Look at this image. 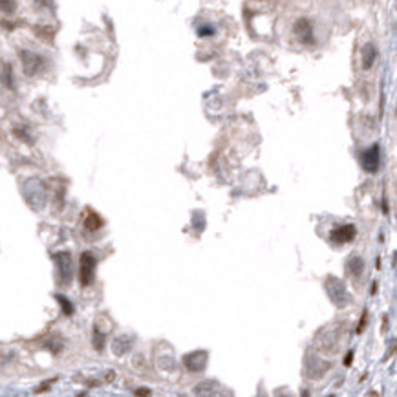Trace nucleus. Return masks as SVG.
<instances>
[{"mask_svg":"<svg viewBox=\"0 0 397 397\" xmlns=\"http://www.w3.org/2000/svg\"><path fill=\"white\" fill-rule=\"evenodd\" d=\"M20 59H22V66H24L26 75H35L44 68V59L33 51H20Z\"/></svg>","mask_w":397,"mask_h":397,"instance_id":"obj_1","label":"nucleus"},{"mask_svg":"<svg viewBox=\"0 0 397 397\" xmlns=\"http://www.w3.org/2000/svg\"><path fill=\"white\" fill-rule=\"evenodd\" d=\"M79 278H81V284L86 287V285L92 284L93 280V273H95V258H93L90 253H82L81 255V267H79Z\"/></svg>","mask_w":397,"mask_h":397,"instance_id":"obj_2","label":"nucleus"},{"mask_svg":"<svg viewBox=\"0 0 397 397\" xmlns=\"http://www.w3.org/2000/svg\"><path fill=\"white\" fill-rule=\"evenodd\" d=\"M295 35L298 37V40L304 44H313V26L308 19H300L295 24Z\"/></svg>","mask_w":397,"mask_h":397,"instance_id":"obj_3","label":"nucleus"},{"mask_svg":"<svg viewBox=\"0 0 397 397\" xmlns=\"http://www.w3.org/2000/svg\"><path fill=\"white\" fill-rule=\"evenodd\" d=\"M379 145H373V147H370V149L364 152V154L360 156V163H362V167H364V170H368V172H375L379 168Z\"/></svg>","mask_w":397,"mask_h":397,"instance_id":"obj_4","label":"nucleus"},{"mask_svg":"<svg viewBox=\"0 0 397 397\" xmlns=\"http://www.w3.org/2000/svg\"><path fill=\"white\" fill-rule=\"evenodd\" d=\"M55 262L59 266V275H61L62 284H68L72 280V258L68 253H59L55 255Z\"/></svg>","mask_w":397,"mask_h":397,"instance_id":"obj_5","label":"nucleus"},{"mask_svg":"<svg viewBox=\"0 0 397 397\" xmlns=\"http://www.w3.org/2000/svg\"><path fill=\"white\" fill-rule=\"evenodd\" d=\"M354 236H355L354 225H342V227L333 231L331 238H333L337 243H346V242H350V240H354Z\"/></svg>","mask_w":397,"mask_h":397,"instance_id":"obj_6","label":"nucleus"},{"mask_svg":"<svg viewBox=\"0 0 397 397\" xmlns=\"http://www.w3.org/2000/svg\"><path fill=\"white\" fill-rule=\"evenodd\" d=\"M362 68L364 70H370L373 66V62H375V57H377V50H375V46L373 44H366L364 48H362Z\"/></svg>","mask_w":397,"mask_h":397,"instance_id":"obj_7","label":"nucleus"},{"mask_svg":"<svg viewBox=\"0 0 397 397\" xmlns=\"http://www.w3.org/2000/svg\"><path fill=\"white\" fill-rule=\"evenodd\" d=\"M101 225H103V220H101L95 212H90V218H88V222H86V227L88 229H92V231H95V229H99Z\"/></svg>","mask_w":397,"mask_h":397,"instance_id":"obj_8","label":"nucleus"},{"mask_svg":"<svg viewBox=\"0 0 397 397\" xmlns=\"http://www.w3.org/2000/svg\"><path fill=\"white\" fill-rule=\"evenodd\" d=\"M57 300H59V302H61V306L64 308V313H66V315H72L74 308H72V304L68 302V298H64V297H61V295H59V297H57Z\"/></svg>","mask_w":397,"mask_h":397,"instance_id":"obj_9","label":"nucleus"}]
</instances>
